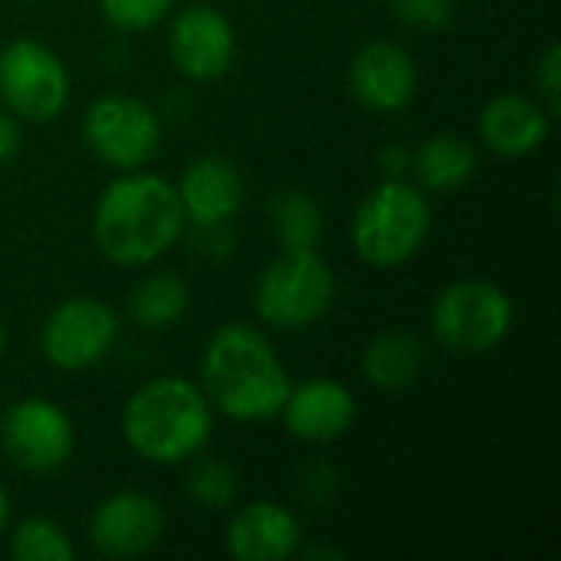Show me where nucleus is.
I'll list each match as a JSON object with an SVG mask.
<instances>
[{"label":"nucleus","instance_id":"obj_25","mask_svg":"<svg viewBox=\"0 0 561 561\" xmlns=\"http://www.w3.org/2000/svg\"><path fill=\"white\" fill-rule=\"evenodd\" d=\"M398 23L421 30V33H440L457 16V0H388Z\"/></svg>","mask_w":561,"mask_h":561},{"label":"nucleus","instance_id":"obj_21","mask_svg":"<svg viewBox=\"0 0 561 561\" xmlns=\"http://www.w3.org/2000/svg\"><path fill=\"white\" fill-rule=\"evenodd\" d=\"M270 217L283 250H319L322 240V207L309 191H283L270 204Z\"/></svg>","mask_w":561,"mask_h":561},{"label":"nucleus","instance_id":"obj_16","mask_svg":"<svg viewBox=\"0 0 561 561\" xmlns=\"http://www.w3.org/2000/svg\"><path fill=\"white\" fill-rule=\"evenodd\" d=\"M174 187H178L184 217L194 227L230 224L247 201V184H243L240 168L220 154L194 158Z\"/></svg>","mask_w":561,"mask_h":561},{"label":"nucleus","instance_id":"obj_13","mask_svg":"<svg viewBox=\"0 0 561 561\" xmlns=\"http://www.w3.org/2000/svg\"><path fill=\"white\" fill-rule=\"evenodd\" d=\"M417 82L421 76L414 56L391 39L365 43L348 62V92L375 115L404 112L417 95Z\"/></svg>","mask_w":561,"mask_h":561},{"label":"nucleus","instance_id":"obj_22","mask_svg":"<svg viewBox=\"0 0 561 561\" xmlns=\"http://www.w3.org/2000/svg\"><path fill=\"white\" fill-rule=\"evenodd\" d=\"M10 556L16 561H76L72 536L46 519V516H26L10 533Z\"/></svg>","mask_w":561,"mask_h":561},{"label":"nucleus","instance_id":"obj_8","mask_svg":"<svg viewBox=\"0 0 561 561\" xmlns=\"http://www.w3.org/2000/svg\"><path fill=\"white\" fill-rule=\"evenodd\" d=\"M85 148L112 171H138L161 148V115L125 92L95 95L82 112Z\"/></svg>","mask_w":561,"mask_h":561},{"label":"nucleus","instance_id":"obj_17","mask_svg":"<svg viewBox=\"0 0 561 561\" xmlns=\"http://www.w3.org/2000/svg\"><path fill=\"white\" fill-rule=\"evenodd\" d=\"M552 115L546 112V105L533 95L523 92H503L493 95L477 118V131L480 141L500 154V158H526L533 151H539L552 131Z\"/></svg>","mask_w":561,"mask_h":561},{"label":"nucleus","instance_id":"obj_14","mask_svg":"<svg viewBox=\"0 0 561 561\" xmlns=\"http://www.w3.org/2000/svg\"><path fill=\"white\" fill-rule=\"evenodd\" d=\"M279 417L296 440L332 444L352 431L358 417V401L352 388L339 378H306L299 385H289Z\"/></svg>","mask_w":561,"mask_h":561},{"label":"nucleus","instance_id":"obj_11","mask_svg":"<svg viewBox=\"0 0 561 561\" xmlns=\"http://www.w3.org/2000/svg\"><path fill=\"white\" fill-rule=\"evenodd\" d=\"M168 56L191 82H214L230 72L237 59V30L214 3H187L171 16Z\"/></svg>","mask_w":561,"mask_h":561},{"label":"nucleus","instance_id":"obj_24","mask_svg":"<svg viewBox=\"0 0 561 561\" xmlns=\"http://www.w3.org/2000/svg\"><path fill=\"white\" fill-rule=\"evenodd\" d=\"M174 0H99L102 20L118 33H145L168 20Z\"/></svg>","mask_w":561,"mask_h":561},{"label":"nucleus","instance_id":"obj_15","mask_svg":"<svg viewBox=\"0 0 561 561\" xmlns=\"http://www.w3.org/2000/svg\"><path fill=\"white\" fill-rule=\"evenodd\" d=\"M302 546L299 516L273 500L237 506L227 523V552L237 561H286Z\"/></svg>","mask_w":561,"mask_h":561},{"label":"nucleus","instance_id":"obj_27","mask_svg":"<svg viewBox=\"0 0 561 561\" xmlns=\"http://www.w3.org/2000/svg\"><path fill=\"white\" fill-rule=\"evenodd\" d=\"M378 164L388 178H404L411 171V151L401 141H391L378 151Z\"/></svg>","mask_w":561,"mask_h":561},{"label":"nucleus","instance_id":"obj_7","mask_svg":"<svg viewBox=\"0 0 561 561\" xmlns=\"http://www.w3.org/2000/svg\"><path fill=\"white\" fill-rule=\"evenodd\" d=\"M69 69L56 49L33 36L0 46V99L20 122L46 125L69 105Z\"/></svg>","mask_w":561,"mask_h":561},{"label":"nucleus","instance_id":"obj_26","mask_svg":"<svg viewBox=\"0 0 561 561\" xmlns=\"http://www.w3.org/2000/svg\"><path fill=\"white\" fill-rule=\"evenodd\" d=\"M536 85L542 92V105L552 118L561 112V49L559 43H549L542 59L536 62Z\"/></svg>","mask_w":561,"mask_h":561},{"label":"nucleus","instance_id":"obj_3","mask_svg":"<svg viewBox=\"0 0 561 561\" xmlns=\"http://www.w3.org/2000/svg\"><path fill=\"white\" fill-rule=\"evenodd\" d=\"M122 437L135 457L154 467H181L210 444L214 408L184 375L141 381L122 404Z\"/></svg>","mask_w":561,"mask_h":561},{"label":"nucleus","instance_id":"obj_19","mask_svg":"<svg viewBox=\"0 0 561 561\" xmlns=\"http://www.w3.org/2000/svg\"><path fill=\"white\" fill-rule=\"evenodd\" d=\"M424 342L411 332L391 329L362 348V378L378 391H408L424 371Z\"/></svg>","mask_w":561,"mask_h":561},{"label":"nucleus","instance_id":"obj_20","mask_svg":"<svg viewBox=\"0 0 561 561\" xmlns=\"http://www.w3.org/2000/svg\"><path fill=\"white\" fill-rule=\"evenodd\" d=\"M187 309H191V286L174 270L145 273L128 293V316L135 319V325L151 332L178 325L187 316Z\"/></svg>","mask_w":561,"mask_h":561},{"label":"nucleus","instance_id":"obj_4","mask_svg":"<svg viewBox=\"0 0 561 561\" xmlns=\"http://www.w3.org/2000/svg\"><path fill=\"white\" fill-rule=\"evenodd\" d=\"M431 227L434 214L427 194L408 178H385L358 204L348 233L362 263L398 270L424 250Z\"/></svg>","mask_w":561,"mask_h":561},{"label":"nucleus","instance_id":"obj_2","mask_svg":"<svg viewBox=\"0 0 561 561\" xmlns=\"http://www.w3.org/2000/svg\"><path fill=\"white\" fill-rule=\"evenodd\" d=\"M289 385L283 358L260 329L227 322L207 339L201 355V391L214 414L237 424H266L279 417Z\"/></svg>","mask_w":561,"mask_h":561},{"label":"nucleus","instance_id":"obj_30","mask_svg":"<svg viewBox=\"0 0 561 561\" xmlns=\"http://www.w3.org/2000/svg\"><path fill=\"white\" fill-rule=\"evenodd\" d=\"M3 352H7V329H3V322H0V358H3Z\"/></svg>","mask_w":561,"mask_h":561},{"label":"nucleus","instance_id":"obj_29","mask_svg":"<svg viewBox=\"0 0 561 561\" xmlns=\"http://www.w3.org/2000/svg\"><path fill=\"white\" fill-rule=\"evenodd\" d=\"M10 493H7V486L0 483V536H7V529H10Z\"/></svg>","mask_w":561,"mask_h":561},{"label":"nucleus","instance_id":"obj_1","mask_svg":"<svg viewBox=\"0 0 561 561\" xmlns=\"http://www.w3.org/2000/svg\"><path fill=\"white\" fill-rule=\"evenodd\" d=\"M187 217L178 187L151 171H118L95 201L92 240L95 250L122 266L141 270L158 263L181 237Z\"/></svg>","mask_w":561,"mask_h":561},{"label":"nucleus","instance_id":"obj_28","mask_svg":"<svg viewBox=\"0 0 561 561\" xmlns=\"http://www.w3.org/2000/svg\"><path fill=\"white\" fill-rule=\"evenodd\" d=\"M20 151V125L13 115L0 112V164L10 161Z\"/></svg>","mask_w":561,"mask_h":561},{"label":"nucleus","instance_id":"obj_9","mask_svg":"<svg viewBox=\"0 0 561 561\" xmlns=\"http://www.w3.org/2000/svg\"><path fill=\"white\" fill-rule=\"evenodd\" d=\"M122 319L99 296L62 299L39 325V352L56 371H85L105 362L118 342Z\"/></svg>","mask_w":561,"mask_h":561},{"label":"nucleus","instance_id":"obj_12","mask_svg":"<svg viewBox=\"0 0 561 561\" xmlns=\"http://www.w3.org/2000/svg\"><path fill=\"white\" fill-rule=\"evenodd\" d=\"M168 533L164 506L141 490L105 496L89 516V542L102 559H138L161 546Z\"/></svg>","mask_w":561,"mask_h":561},{"label":"nucleus","instance_id":"obj_6","mask_svg":"<svg viewBox=\"0 0 561 561\" xmlns=\"http://www.w3.org/2000/svg\"><path fill=\"white\" fill-rule=\"evenodd\" d=\"M516 322V306L510 293L490 279H454L431 306L434 339L463 358L486 355L500 348Z\"/></svg>","mask_w":561,"mask_h":561},{"label":"nucleus","instance_id":"obj_23","mask_svg":"<svg viewBox=\"0 0 561 561\" xmlns=\"http://www.w3.org/2000/svg\"><path fill=\"white\" fill-rule=\"evenodd\" d=\"M191 470H187V480H184V490L187 496L201 506V510H233L237 500H240V477L237 470L220 460V457H204V460H187Z\"/></svg>","mask_w":561,"mask_h":561},{"label":"nucleus","instance_id":"obj_5","mask_svg":"<svg viewBox=\"0 0 561 561\" xmlns=\"http://www.w3.org/2000/svg\"><path fill=\"white\" fill-rule=\"evenodd\" d=\"M335 273L319 250H283L256 279L253 309L256 319L279 332L309 329L335 302Z\"/></svg>","mask_w":561,"mask_h":561},{"label":"nucleus","instance_id":"obj_18","mask_svg":"<svg viewBox=\"0 0 561 561\" xmlns=\"http://www.w3.org/2000/svg\"><path fill=\"white\" fill-rule=\"evenodd\" d=\"M480 168L477 145L454 131H437L411 151V171L424 194H450L473 181Z\"/></svg>","mask_w":561,"mask_h":561},{"label":"nucleus","instance_id":"obj_10","mask_svg":"<svg viewBox=\"0 0 561 561\" xmlns=\"http://www.w3.org/2000/svg\"><path fill=\"white\" fill-rule=\"evenodd\" d=\"M0 444L16 470L46 477L72 460L76 424L53 398L30 394L0 414Z\"/></svg>","mask_w":561,"mask_h":561}]
</instances>
